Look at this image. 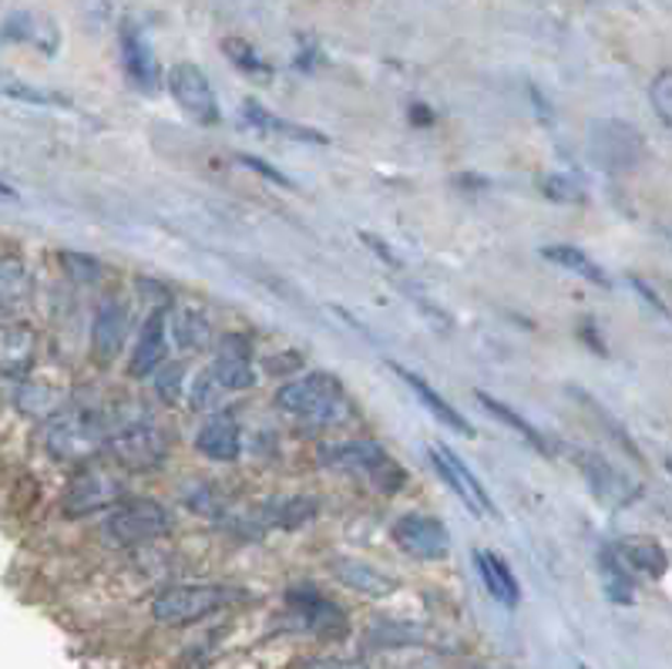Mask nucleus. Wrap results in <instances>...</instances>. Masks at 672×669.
Instances as JSON below:
<instances>
[{
  "label": "nucleus",
  "mask_w": 672,
  "mask_h": 669,
  "mask_svg": "<svg viewBox=\"0 0 672 669\" xmlns=\"http://www.w3.org/2000/svg\"><path fill=\"white\" fill-rule=\"evenodd\" d=\"M276 404L286 414H296V418L327 421L343 404V384L333 374H320V371L317 374H303V377H296V380L280 387Z\"/></svg>",
  "instance_id": "nucleus-5"
},
{
  "label": "nucleus",
  "mask_w": 672,
  "mask_h": 669,
  "mask_svg": "<svg viewBox=\"0 0 672 669\" xmlns=\"http://www.w3.org/2000/svg\"><path fill=\"white\" fill-rule=\"evenodd\" d=\"M182 377H186V367L182 364H165L158 367V380H155V390L165 404H175L178 394H182Z\"/></svg>",
  "instance_id": "nucleus-37"
},
{
  "label": "nucleus",
  "mask_w": 672,
  "mask_h": 669,
  "mask_svg": "<svg viewBox=\"0 0 672 669\" xmlns=\"http://www.w3.org/2000/svg\"><path fill=\"white\" fill-rule=\"evenodd\" d=\"M280 515H283L280 521H283L286 528H296V525H303V521H309L313 515H317V502H309V498H293Z\"/></svg>",
  "instance_id": "nucleus-40"
},
{
  "label": "nucleus",
  "mask_w": 672,
  "mask_h": 669,
  "mask_svg": "<svg viewBox=\"0 0 672 669\" xmlns=\"http://www.w3.org/2000/svg\"><path fill=\"white\" fill-rule=\"evenodd\" d=\"M168 92L175 98V105L182 108L192 121L199 125H219L222 121V111H219V102H215V92L205 78V71L192 61H178L168 68Z\"/></svg>",
  "instance_id": "nucleus-8"
},
{
  "label": "nucleus",
  "mask_w": 672,
  "mask_h": 669,
  "mask_svg": "<svg viewBox=\"0 0 672 669\" xmlns=\"http://www.w3.org/2000/svg\"><path fill=\"white\" fill-rule=\"evenodd\" d=\"M431 455V461H434V468L440 471V478L451 484V492L468 505V512L471 515H478V518H491V521H502V512H498V505H495V498L487 495V488L478 481V474L451 451V448H444V444H434V448L427 451Z\"/></svg>",
  "instance_id": "nucleus-9"
},
{
  "label": "nucleus",
  "mask_w": 672,
  "mask_h": 669,
  "mask_svg": "<svg viewBox=\"0 0 672 669\" xmlns=\"http://www.w3.org/2000/svg\"><path fill=\"white\" fill-rule=\"evenodd\" d=\"M222 51H226V58H229L239 71H246L249 78H256V81L273 78V64H269L246 37H226V40H222Z\"/></svg>",
  "instance_id": "nucleus-31"
},
{
  "label": "nucleus",
  "mask_w": 672,
  "mask_h": 669,
  "mask_svg": "<svg viewBox=\"0 0 672 669\" xmlns=\"http://www.w3.org/2000/svg\"><path fill=\"white\" fill-rule=\"evenodd\" d=\"M125 498L121 492V481L108 471H84L78 474L71 484H68V495H64V512L71 518H81V515H95V512H108L115 508L118 502Z\"/></svg>",
  "instance_id": "nucleus-11"
},
{
  "label": "nucleus",
  "mask_w": 672,
  "mask_h": 669,
  "mask_svg": "<svg viewBox=\"0 0 672 669\" xmlns=\"http://www.w3.org/2000/svg\"><path fill=\"white\" fill-rule=\"evenodd\" d=\"M229 602L233 592L219 586H172L155 596L152 615L162 626H189V622H199Z\"/></svg>",
  "instance_id": "nucleus-4"
},
{
  "label": "nucleus",
  "mask_w": 672,
  "mask_h": 669,
  "mask_svg": "<svg viewBox=\"0 0 672 669\" xmlns=\"http://www.w3.org/2000/svg\"><path fill=\"white\" fill-rule=\"evenodd\" d=\"M290 606L299 612L303 626L313 633H343L346 630V615L337 602L323 599L313 589H293L290 592Z\"/></svg>",
  "instance_id": "nucleus-20"
},
{
  "label": "nucleus",
  "mask_w": 672,
  "mask_h": 669,
  "mask_svg": "<svg viewBox=\"0 0 672 669\" xmlns=\"http://www.w3.org/2000/svg\"><path fill=\"white\" fill-rule=\"evenodd\" d=\"M464 669H498V666H484V662H471V666H464Z\"/></svg>",
  "instance_id": "nucleus-45"
},
{
  "label": "nucleus",
  "mask_w": 672,
  "mask_h": 669,
  "mask_svg": "<svg viewBox=\"0 0 672 669\" xmlns=\"http://www.w3.org/2000/svg\"><path fill=\"white\" fill-rule=\"evenodd\" d=\"M105 448H111V455L128 468H155L168 455V437L149 414H142L115 427Z\"/></svg>",
  "instance_id": "nucleus-7"
},
{
  "label": "nucleus",
  "mask_w": 672,
  "mask_h": 669,
  "mask_svg": "<svg viewBox=\"0 0 672 669\" xmlns=\"http://www.w3.org/2000/svg\"><path fill=\"white\" fill-rule=\"evenodd\" d=\"M478 400H481V404H484V411H491V414H495L502 424H508L511 431H518L528 444H531V448H538V451H549V437L545 434H538V427L534 424H528L521 414H515L508 404H502V400L498 397H491V394H484V390H478Z\"/></svg>",
  "instance_id": "nucleus-30"
},
{
  "label": "nucleus",
  "mask_w": 672,
  "mask_h": 669,
  "mask_svg": "<svg viewBox=\"0 0 672 669\" xmlns=\"http://www.w3.org/2000/svg\"><path fill=\"white\" fill-rule=\"evenodd\" d=\"M571 458L578 465V471L586 474L589 488H592V495L609 505V508H625L629 505L639 492H636V484L625 478L622 471H615L605 458L592 455V451H581V448H571Z\"/></svg>",
  "instance_id": "nucleus-13"
},
{
  "label": "nucleus",
  "mask_w": 672,
  "mask_h": 669,
  "mask_svg": "<svg viewBox=\"0 0 672 669\" xmlns=\"http://www.w3.org/2000/svg\"><path fill=\"white\" fill-rule=\"evenodd\" d=\"M320 461L333 471L346 474H367L380 492L397 495L400 488H408V471H403L377 441H343V444H327L320 451Z\"/></svg>",
  "instance_id": "nucleus-1"
},
{
  "label": "nucleus",
  "mask_w": 672,
  "mask_h": 669,
  "mask_svg": "<svg viewBox=\"0 0 672 669\" xmlns=\"http://www.w3.org/2000/svg\"><path fill=\"white\" fill-rule=\"evenodd\" d=\"M165 531H172V512L152 498L118 502L115 508H108V518L102 525V535L108 539V545H118V549L162 539Z\"/></svg>",
  "instance_id": "nucleus-3"
},
{
  "label": "nucleus",
  "mask_w": 672,
  "mask_h": 669,
  "mask_svg": "<svg viewBox=\"0 0 672 669\" xmlns=\"http://www.w3.org/2000/svg\"><path fill=\"white\" fill-rule=\"evenodd\" d=\"M172 333H175L178 347L192 350V353L209 350V343H212V324H209V317L202 314V309H182V314L175 317Z\"/></svg>",
  "instance_id": "nucleus-29"
},
{
  "label": "nucleus",
  "mask_w": 672,
  "mask_h": 669,
  "mask_svg": "<svg viewBox=\"0 0 672 669\" xmlns=\"http://www.w3.org/2000/svg\"><path fill=\"white\" fill-rule=\"evenodd\" d=\"M4 95L31 102V105H68V98H61L55 92H40V87H27V84H4Z\"/></svg>",
  "instance_id": "nucleus-38"
},
{
  "label": "nucleus",
  "mask_w": 672,
  "mask_h": 669,
  "mask_svg": "<svg viewBox=\"0 0 672 669\" xmlns=\"http://www.w3.org/2000/svg\"><path fill=\"white\" fill-rule=\"evenodd\" d=\"M118 44H121V64H125L128 81L139 87V92L155 95L162 87V68L155 61V51H152L145 31L134 21H125L118 31Z\"/></svg>",
  "instance_id": "nucleus-12"
},
{
  "label": "nucleus",
  "mask_w": 672,
  "mask_h": 669,
  "mask_svg": "<svg viewBox=\"0 0 672 669\" xmlns=\"http://www.w3.org/2000/svg\"><path fill=\"white\" fill-rule=\"evenodd\" d=\"M165 364V309H155V314L145 320L139 343H134L131 353V377H149Z\"/></svg>",
  "instance_id": "nucleus-22"
},
{
  "label": "nucleus",
  "mask_w": 672,
  "mask_h": 669,
  "mask_svg": "<svg viewBox=\"0 0 672 669\" xmlns=\"http://www.w3.org/2000/svg\"><path fill=\"white\" fill-rule=\"evenodd\" d=\"M243 118L259 128V131H273V136L280 139H290V142H309V145H327L330 139L323 136V131L317 128H309V125H296V121H286L273 111H266L256 98H246L243 102Z\"/></svg>",
  "instance_id": "nucleus-23"
},
{
  "label": "nucleus",
  "mask_w": 672,
  "mask_h": 669,
  "mask_svg": "<svg viewBox=\"0 0 672 669\" xmlns=\"http://www.w3.org/2000/svg\"><path fill=\"white\" fill-rule=\"evenodd\" d=\"M196 448L212 458V461H236L239 458V448H243V437H239V424L229 411L222 414H212L199 437H196Z\"/></svg>",
  "instance_id": "nucleus-19"
},
{
  "label": "nucleus",
  "mask_w": 672,
  "mask_h": 669,
  "mask_svg": "<svg viewBox=\"0 0 672 669\" xmlns=\"http://www.w3.org/2000/svg\"><path fill=\"white\" fill-rule=\"evenodd\" d=\"M578 669H589V666H578Z\"/></svg>",
  "instance_id": "nucleus-46"
},
{
  "label": "nucleus",
  "mask_w": 672,
  "mask_h": 669,
  "mask_svg": "<svg viewBox=\"0 0 672 669\" xmlns=\"http://www.w3.org/2000/svg\"><path fill=\"white\" fill-rule=\"evenodd\" d=\"M108 444V427L84 411H61L44 427V448L58 461H92Z\"/></svg>",
  "instance_id": "nucleus-2"
},
{
  "label": "nucleus",
  "mask_w": 672,
  "mask_h": 669,
  "mask_svg": "<svg viewBox=\"0 0 672 669\" xmlns=\"http://www.w3.org/2000/svg\"><path fill=\"white\" fill-rule=\"evenodd\" d=\"M542 256H545L549 262L562 266V270H568V273H575V277H581V280H589V283H596V286H609V283H612V280L605 277L602 266H599L596 259H589L578 246L555 243V246H545Z\"/></svg>",
  "instance_id": "nucleus-26"
},
{
  "label": "nucleus",
  "mask_w": 672,
  "mask_h": 669,
  "mask_svg": "<svg viewBox=\"0 0 672 669\" xmlns=\"http://www.w3.org/2000/svg\"><path fill=\"white\" fill-rule=\"evenodd\" d=\"M239 162L249 168V172H256V175H262L266 178V183H273V186H280V189H293V183H290V178L280 172V168H273V165H269V162H262L259 155H239Z\"/></svg>",
  "instance_id": "nucleus-39"
},
{
  "label": "nucleus",
  "mask_w": 672,
  "mask_h": 669,
  "mask_svg": "<svg viewBox=\"0 0 672 669\" xmlns=\"http://www.w3.org/2000/svg\"><path fill=\"white\" fill-rule=\"evenodd\" d=\"M649 105L656 108L659 121L669 128L672 125V74L669 71H659L656 81L649 84Z\"/></svg>",
  "instance_id": "nucleus-35"
},
{
  "label": "nucleus",
  "mask_w": 672,
  "mask_h": 669,
  "mask_svg": "<svg viewBox=\"0 0 672 669\" xmlns=\"http://www.w3.org/2000/svg\"><path fill=\"white\" fill-rule=\"evenodd\" d=\"M205 374L226 394L256 387V371L249 364V343L243 337H226L222 340V353L215 356Z\"/></svg>",
  "instance_id": "nucleus-15"
},
{
  "label": "nucleus",
  "mask_w": 672,
  "mask_h": 669,
  "mask_svg": "<svg viewBox=\"0 0 672 669\" xmlns=\"http://www.w3.org/2000/svg\"><path fill=\"white\" fill-rule=\"evenodd\" d=\"M474 565L481 572V583H484L487 596L495 602H502V606H508V609H515L518 599H521V586H518L515 572L508 568V562L495 552L481 549V552H474Z\"/></svg>",
  "instance_id": "nucleus-21"
},
{
  "label": "nucleus",
  "mask_w": 672,
  "mask_h": 669,
  "mask_svg": "<svg viewBox=\"0 0 672 669\" xmlns=\"http://www.w3.org/2000/svg\"><path fill=\"white\" fill-rule=\"evenodd\" d=\"M542 192L552 202H586V189H581L578 178L571 175H545L542 178Z\"/></svg>",
  "instance_id": "nucleus-33"
},
{
  "label": "nucleus",
  "mask_w": 672,
  "mask_h": 669,
  "mask_svg": "<svg viewBox=\"0 0 672 669\" xmlns=\"http://www.w3.org/2000/svg\"><path fill=\"white\" fill-rule=\"evenodd\" d=\"M393 542L421 562H440L451 552V531L434 515H403L393 525Z\"/></svg>",
  "instance_id": "nucleus-10"
},
{
  "label": "nucleus",
  "mask_w": 672,
  "mask_h": 669,
  "mask_svg": "<svg viewBox=\"0 0 672 669\" xmlns=\"http://www.w3.org/2000/svg\"><path fill=\"white\" fill-rule=\"evenodd\" d=\"M37 356V333L27 324H0V377L24 380Z\"/></svg>",
  "instance_id": "nucleus-17"
},
{
  "label": "nucleus",
  "mask_w": 672,
  "mask_h": 669,
  "mask_svg": "<svg viewBox=\"0 0 672 669\" xmlns=\"http://www.w3.org/2000/svg\"><path fill=\"white\" fill-rule=\"evenodd\" d=\"M4 37H11V40H24V44H34V48H37L40 55H55V51H58V44H61L58 27H55L48 17H40V14H14V17H8V24H4Z\"/></svg>",
  "instance_id": "nucleus-24"
},
{
  "label": "nucleus",
  "mask_w": 672,
  "mask_h": 669,
  "mask_svg": "<svg viewBox=\"0 0 672 669\" xmlns=\"http://www.w3.org/2000/svg\"><path fill=\"white\" fill-rule=\"evenodd\" d=\"M330 572H333V578H340L346 589L361 592L367 599H387L400 589V583L393 575H387L384 568H377L364 559H353V555L330 559Z\"/></svg>",
  "instance_id": "nucleus-14"
},
{
  "label": "nucleus",
  "mask_w": 672,
  "mask_h": 669,
  "mask_svg": "<svg viewBox=\"0 0 672 669\" xmlns=\"http://www.w3.org/2000/svg\"><path fill=\"white\" fill-rule=\"evenodd\" d=\"M615 555L622 559V565L629 572H642L652 578H662L669 568V555L656 539H622L615 545Z\"/></svg>",
  "instance_id": "nucleus-25"
},
{
  "label": "nucleus",
  "mask_w": 672,
  "mask_h": 669,
  "mask_svg": "<svg viewBox=\"0 0 672 669\" xmlns=\"http://www.w3.org/2000/svg\"><path fill=\"white\" fill-rule=\"evenodd\" d=\"M633 286H636V290H639V293H642V296H646V300L659 309V314H665V303H662V300H659V296H656V293H652L642 280H633Z\"/></svg>",
  "instance_id": "nucleus-43"
},
{
  "label": "nucleus",
  "mask_w": 672,
  "mask_h": 669,
  "mask_svg": "<svg viewBox=\"0 0 672 669\" xmlns=\"http://www.w3.org/2000/svg\"><path fill=\"white\" fill-rule=\"evenodd\" d=\"M390 371L403 380V384H408L414 394H417V400H421V404L444 424V427H451V431H458V434H464V437H478V431H474V424L458 411V408H451V404H447V400L421 377V374H414V371H408V367H400V364H390Z\"/></svg>",
  "instance_id": "nucleus-18"
},
{
  "label": "nucleus",
  "mask_w": 672,
  "mask_h": 669,
  "mask_svg": "<svg viewBox=\"0 0 672 669\" xmlns=\"http://www.w3.org/2000/svg\"><path fill=\"white\" fill-rule=\"evenodd\" d=\"M361 239H364V243H367V246H370V249H374L377 256H384V259H387L390 266H397V262H400V259H397V256H393V253L387 249V243H384V239H377V236H370V233H361Z\"/></svg>",
  "instance_id": "nucleus-42"
},
{
  "label": "nucleus",
  "mask_w": 672,
  "mask_h": 669,
  "mask_svg": "<svg viewBox=\"0 0 672 669\" xmlns=\"http://www.w3.org/2000/svg\"><path fill=\"white\" fill-rule=\"evenodd\" d=\"M128 333V309L118 296H108L95 309V327H92V350L98 356V364H111L121 353Z\"/></svg>",
  "instance_id": "nucleus-16"
},
{
  "label": "nucleus",
  "mask_w": 672,
  "mask_h": 669,
  "mask_svg": "<svg viewBox=\"0 0 672 669\" xmlns=\"http://www.w3.org/2000/svg\"><path fill=\"white\" fill-rule=\"evenodd\" d=\"M592 159L605 172H633L646 159V142L639 136V128L629 121H596L592 139H589Z\"/></svg>",
  "instance_id": "nucleus-6"
},
{
  "label": "nucleus",
  "mask_w": 672,
  "mask_h": 669,
  "mask_svg": "<svg viewBox=\"0 0 672 669\" xmlns=\"http://www.w3.org/2000/svg\"><path fill=\"white\" fill-rule=\"evenodd\" d=\"M34 280L21 256H0V306H21L31 300Z\"/></svg>",
  "instance_id": "nucleus-28"
},
{
  "label": "nucleus",
  "mask_w": 672,
  "mask_h": 669,
  "mask_svg": "<svg viewBox=\"0 0 672 669\" xmlns=\"http://www.w3.org/2000/svg\"><path fill=\"white\" fill-rule=\"evenodd\" d=\"M222 397H226V390H222L205 371H202V374L192 380V387H189V404H192V411H219Z\"/></svg>",
  "instance_id": "nucleus-32"
},
{
  "label": "nucleus",
  "mask_w": 672,
  "mask_h": 669,
  "mask_svg": "<svg viewBox=\"0 0 672 669\" xmlns=\"http://www.w3.org/2000/svg\"><path fill=\"white\" fill-rule=\"evenodd\" d=\"M299 669H370V666L361 659H343V656H313V659H303Z\"/></svg>",
  "instance_id": "nucleus-41"
},
{
  "label": "nucleus",
  "mask_w": 672,
  "mask_h": 669,
  "mask_svg": "<svg viewBox=\"0 0 672 669\" xmlns=\"http://www.w3.org/2000/svg\"><path fill=\"white\" fill-rule=\"evenodd\" d=\"M370 639H377L380 646H403V643H417L421 633L414 626H408V622L384 619V622H377V626L370 630Z\"/></svg>",
  "instance_id": "nucleus-34"
},
{
  "label": "nucleus",
  "mask_w": 672,
  "mask_h": 669,
  "mask_svg": "<svg viewBox=\"0 0 672 669\" xmlns=\"http://www.w3.org/2000/svg\"><path fill=\"white\" fill-rule=\"evenodd\" d=\"M61 262H64V270L71 273V280H78V283H98V280H102V266H98L92 256L64 253Z\"/></svg>",
  "instance_id": "nucleus-36"
},
{
  "label": "nucleus",
  "mask_w": 672,
  "mask_h": 669,
  "mask_svg": "<svg viewBox=\"0 0 672 669\" xmlns=\"http://www.w3.org/2000/svg\"><path fill=\"white\" fill-rule=\"evenodd\" d=\"M599 575H602V589L612 602L618 606H633L636 602V586H633V572L622 565L615 549H602L599 555Z\"/></svg>",
  "instance_id": "nucleus-27"
},
{
  "label": "nucleus",
  "mask_w": 672,
  "mask_h": 669,
  "mask_svg": "<svg viewBox=\"0 0 672 669\" xmlns=\"http://www.w3.org/2000/svg\"><path fill=\"white\" fill-rule=\"evenodd\" d=\"M411 118H414L417 125H427V121H434V115H427V108H424V105H414Z\"/></svg>",
  "instance_id": "nucleus-44"
}]
</instances>
